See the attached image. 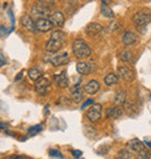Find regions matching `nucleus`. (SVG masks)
Here are the masks:
<instances>
[{
  "instance_id": "1",
  "label": "nucleus",
  "mask_w": 151,
  "mask_h": 159,
  "mask_svg": "<svg viewBox=\"0 0 151 159\" xmlns=\"http://www.w3.org/2000/svg\"><path fill=\"white\" fill-rule=\"evenodd\" d=\"M65 41V34L62 30H55L51 33L50 40L45 44V50L48 52H57L59 49L62 48Z\"/></svg>"
},
{
  "instance_id": "2",
  "label": "nucleus",
  "mask_w": 151,
  "mask_h": 159,
  "mask_svg": "<svg viewBox=\"0 0 151 159\" xmlns=\"http://www.w3.org/2000/svg\"><path fill=\"white\" fill-rule=\"evenodd\" d=\"M72 52L75 55L76 58L78 59H84L91 56V48L89 45L81 39H77L73 41L72 44Z\"/></svg>"
},
{
  "instance_id": "3",
  "label": "nucleus",
  "mask_w": 151,
  "mask_h": 159,
  "mask_svg": "<svg viewBox=\"0 0 151 159\" xmlns=\"http://www.w3.org/2000/svg\"><path fill=\"white\" fill-rule=\"evenodd\" d=\"M102 114V106L100 103H93L91 108L87 111V119L89 120V122L95 123L99 120L101 119Z\"/></svg>"
},
{
  "instance_id": "4",
  "label": "nucleus",
  "mask_w": 151,
  "mask_h": 159,
  "mask_svg": "<svg viewBox=\"0 0 151 159\" xmlns=\"http://www.w3.org/2000/svg\"><path fill=\"white\" fill-rule=\"evenodd\" d=\"M44 62L53 64V66H62V65H66L70 62L69 59V55L66 52L63 55H57V56H50V57H45Z\"/></svg>"
},
{
  "instance_id": "5",
  "label": "nucleus",
  "mask_w": 151,
  "mask_h": 159,
  "mask_svg": "<svg viewBox=\"0 0 151 159\" xmlns=\"http://www.w3.org/2000/svg\"><path fill=\"white\" fill-rule=\"evenodd\" d=\"M151 21V15L147 12H137L136 14H134L133 16V22L135 23V26L137 27H144L147 26L148 23Z\"/></svg>"
},
{
  "instance_id": "6",
  "label": "nucleus",
  "mask_w": 151,
  "mask_h": 159,
  "mask_svg": "<svg viewBox=\"0 0 151 159\" xmlns=\"http://www.w3.org/2000/svg\"><path fill=\"white\" fill-rule=\"evenodd\" d=\"M50 89V80L47 79V78H41L36 81L35 84V91L36 93L41 95V97H44L48 94Z\"/></svg>"
},
{
  "instance_id": "7",
  "label": "nucleus",
  "mask_w": 151,
  "mask_h": 159,
  "mask_svg": "<svg viewBox=\"0 0 151 159\" xmlns=\"http://www.w3.org/2000/svg\"><path fill=\"white\" fill-rule=\"evenodd\" d=\"M50 8H47L44 6H42V5H37L35 7H33L31 8V12H30V16L33 19H42V18H47V16H49L50 14Z\"/></svg>"
},
{
  "instance_id": "8",
  "label": "nucleus",
  "mask_w": 151,
  "mask_h": 159,
  "mask_svg": "<svg viewBox=\"0 0 151 159\" xmlns=\"http://www.w3.org/2000/svg\"><path fill=\"white\" fill-rule=\"evenodd\" d=\"M85 31L89 36H92V37H97V36L101 35L103 33V27L100 25V23L97 22H91L89 23L86 28H85Z\"/></svg>"
},
{
  "instance_id": "9",
  "label": "nucleus",
  "mask_w": 151,
  "mask_h": 159,
  "mask_svg": "<svg viewBox=\"0 0 151 159\" xmlns=\"http://www.w3.org/2000/svg\"><path fill=\"white\" fill-rule=\"evenodd\" d=\"M117 75H119V78L123 79L125 81H133L134 77H135L134 71L127 65L117 67Z\"/></svg>"
},
{
  "instance_id": "10",
  "label": "nucleus",
  "mask_w": 151,
  "mask_h": 159,
  "mask_svg": "<svg viewBox=\"0 0 151 159\" xmlns=\"http://www.w3.org/2000/svg\"><path fill=\"white\" fill-rule=\"evenodd\" d=\"M35 23H36V29H37V31H41V33H47V31L51 30V28L53 26V23H51V21L47 18L37 19L35 21Z\"/></svg>"
},
{
  "instance_id": "11",
  "label": "nucleus",
  "mask_w": 151,
  "mask_h": 159,
  "mask_svg": "<svg viewBox=\"0 0 151 159\" xmlns=\"http://www.w3.org/2000/svg\"><path fill=\"white\" fill-rule=\"evenodd\" d=\"M49 20L51 21L53 26L56 27H62L65 22V16H64V14L62 12H59V11H56V12H53L49 15Z\"/></svg>"
},
{
  "instance_id": "12",
  "label": "nucleus",
  "mask_w": 151,
  "mask_h": 159,
  "mask_svg": "<svg viewBox=\"0 0 151 159\" xmlns=\"http://www.w3.org/2000/svg\"><path fill=\"white\" fill-rule=\"evenodd\" d=\"M21 25L28 31H31V33H36L37 31V29H36V23L30 15H22L21 16Z\"/></svg>"
},
{
  "instance_id": "13",
  "label": "nucleus",
  "mask_w": 151,
  "mask_h": 159,
  "mask_svg": "<svg viewBox=\"0 0 151 159\" xmlns=\"http://www.w3.org/2000/svg\"><path fill=\"white\" fill-rule=\"evenodd\" d=\"M53 81H55V84L57 85L58 87H61V89H65V87H67V86H69V79H67L66 72L63 71V72H61V73L55 75V77H53Z\"/></svg>"
},
{
  "instance_id": "14",
  "label": "nucleus",
  "mask_w": 151,
  "mask_h": 159,
  "mask_svg": "<svg viewBox=\"0 0 151 159\" xmlns=\"http://www.w3.org/2000/svg\"><path fill=\"white\" fill-rule=\"evenodd\" d=\"M83 89H84V93H86V94L93 95V94H95L100 89V84L97 80H89L87 84L84 85Z\"/></svg>"
},
{
  "instance_id": "15",
  "label": "nucleus",
  "mask_w": 151,
  "mask_h": 159,
  "mask_svg": "<svg viewBox=\"0 0 151 159\" xmlns=\"http://www.w3.org/2000/svg\"><path fill=\"white\" fill-rule=\"evenodd\" d=\"M123 114V111L120 106H115V107H111L106 111V116L108 119H119L121 117Z\"/></svg>"
},
{
  "instance_id": "16",
  "label": "nucleus",
  "mask_w": 151,
  "mask_h": 159,
  "mask_svg": "<svg viewBox=\"0 0 151 159\" xmlns=\"http://www.w3.org/2000/svg\"><path fill=\"white\" fill-rule=\"evenodd\" d=\"M83 98H84V89H80L79 87V84H77L72 89V92H71V99L76 103H79L81 100H83Z\"/></svg>"
},
{
  "instance_id": "17",
  "label": "nucleus",
  "mask_w": 151,
  "mask_h": 159,
  "mask_svg": "<svg viewBox=\"0 0 151 159\" xmlns=\"http://www.w3.org/2000/svg\"><path fill=\"white\" fill-rule=\"evenodd\" d=\"M136 41H137V35L134 31H126L122 36V42L125 45H133L134 43H136Z\"/></svg>"
},
{
  "instance_id": "18",
  "label": "nucleus",
  "mask_w": 151,
  "mask_h": 159,
  "mask_svg": "<svg viewBox=\"0 0 151 159\" xmlns=\"http://www.w3.org/2000/svg\"><path fill=\"white\" fill-rule=\"evenodd\" d=\"M127 101V92L123 91V89H119L115 92V95H114V102H115L116 106H123Z\"/></svg>"
},
{
  "instance_id": "19",
  "label": "nucleus",
  "mask_w": 151,
  "mask_h": 159,
  "mask_svg": "<svg viewBox=\"0 0 151 159\" xmlns=\"http://www.w3.org/2000/svg\"><path fill=\"white\" fill-rule=\"evenodd\" d=\"M92 65L89 64V63H85V62H79L77 63V71L78 73L81 75H87L92 72Z\"/></svg>"
},
{
  "instance_id": "20",
  "label": "nucleus",
  "mask_w": 151,
  "mask_h": 159,
  "mask_svg": "<svg viewBox=\"0 0 151 159\" xmlns=\"http://www.w3.org/2000/svg\"><path fill=\"white\" fill-rule=\"evenodd\" d=\"M128 148L131 151H135V152H138L141 151L142 149H144V143L141 142L137 138H134V139H130L128 142Z\"/></svg>"
},
{
  "instance_id": "21",
  "label": "nucleus",
  "mask_w": 151,
  "mask_h": 159,
  "mask_svg": "<svg viewBox=\"0 0 151 159\" xmlns=\"http://www.w3.org/2000/svg\"><path fill=\"white\" fill-rule=\"evenodd\" d=\"M103 83L106 84V86L108 87H112L119 83V75H115V73H108V75L103 78Z\"/></svg>"
},
{
  "instance_id": "22",
  "label": "nucleus",
  "mask_w": 151,
  "mask_h": 159,
  "mask_svg": "<svg viewBox=\"0 0 151 159\" xmlns=\"http://www.w3.org/2000/svg\"><path fill=\"white\" fill-rule=\"evenodd\" d=\"M28 77L33 81H37L42 78V70L40 67H31L30 70L28 71Z\"/></svg>"
},
{
  "instance_id": "23",
  "label": "nucleus",
  "mask_w": 151,
  "mask_h": 159,
  "mask_svg": "<svg viewBox=\"0 0 151 159\" xmlns=\"http://www.w3.org/2000/svg\"><path fill=\"white\" fill-rule=\"evenodd\" d=\"M119 58H120L122 62L125 63H133L134 62V53L129 50H122L120 53H119Z\"/></svg>"
},
{
  "instance_id": "24",
  "label": "nucleus",
  "mask_w": 151,
  "mask_h": 159,
  "mask_svg": "<svg viewBox=\"0 0 151 159\" xmlns=\"http://www.w3.org/2000/svg\"><path fill=\"white\" fill-rule=\"evenodd\" d=\"M121 28H122L121 21L117 20V19H114V20L108 25V27H107V31H108V33H116V31L120 30Z\"/></svg>"
},
{
  "instance_id": "25",
  "label": "nucleus",
  "mask_w": 151,
  "mask_h": 159,
  "mask_svg": "<svg viewBox=\"0 0 151 159\" xmlns=\"http://www.w3.org/2000/svg\"><path fill=\"white\" fill-rule=\"evenodd\" d=\"M100 11H101V14L105 16V18H108V19H114V18H115V14H114V12L112 11V8L108 6V5L102 4Z\"/></svg>"
},
{
  "instance_id": "26",
  "label": "nucleus",
  "mask_w": 151,
  "mask_h": 159,
  "mask_svg": "<svg viewBox=\"0 0 151 159\" xmlns=\"http://www.w3.org/2000/svg\"><path fill=\"white\" fill-rule=\"evenodd\" d=\"M117 156H119V158L120 159H131L134 157L133 155V151L130 150V149H122V150L119 151V153H117Z\"/></svg>"
},
{
  "instance_id": "27",
  "label": "nucleus",
  "mask_w": 151,
  "mask_h": 159,
  "mask_svg": "<svg viewBox=\"0 0 151 159\" xmlns=\"http://www.w3.org/2000/svg\"><path fill=\"white\" fill-rule=\"evenodd\" d=\"M77 7H78V5H77V2H76V0H67L66 1L65 8H66L67 14H72L76 9H77Z\"/></svg>"
},
{
  "instance_id": "28",
  "label": "nucleus",
  "mask_w": 151,
  "mask_h": 159,
  "mask_svg": "<svg viewBox=\"0 0 151 159\" xmlns=\"http://www.w3.org/2000/svg\"><path fill=\"white\" fill-rule=\"evenodd\" d=\"M137 159H151V152L144 148L137 152Z\"/></svg>"
},
{
  "instance_id": "29",
  "label": "nucleus",
  "mask_w": 151,
  "mask_h": 159,
  "mask_svg": "<svg viewBox=\"0 0 151 159\" xmlns=\"http://www.w3.org/2000/svg\"><path fill=\"white\" fill-rule=\"evenodd\" d=\"M42 124H37V125H34V127H31V128H29V130H28V133H29V135H31V136H34V135H36V134L41 133V130H42Z\"/></svg>"
},
{
  "instance_id": "30",
  "label": "nucleus",
  "mask_w": 151,
  "mask_h": 159,
  "mask_svg": "<svg viewBox=\"0 0 151 159\" xmlns=\"http://www.w3.org/2000/svg\"><path fill=\"white\" fill-rule=\"evenodd\" d=\"M49 155L53 157V158H63V155L59 152L58 150H50L49 151Z\"/></svg>"
},
{
  "instance_id": "31",
  "label": "nucleus",
  "mask_w": 151,
  "mask_h": 159,
  "mask_svg": "<svg viewBox=\"0 0 151 159\" xmlns=\"http://www.w3.org/2000/svg\"><path fill=\"white\" fill-rule=\"evenodd\" d=\"M5 159H27L26 156H20V155H13V156H8Z\"/></svg>"
},
{
  "instance_id": "32",
  "label": "nucleus",
  "mask_w": 151,
  "mask_h": 159,
  "mask_svg": "<svg viewBox=\"0 0 151 159\" xmlns=\"http://www.w3.org/2000/svg\"><path fill=\"white\" fill-rule=\"evenodd\" d=\"M93 103H94V100H93V99H89V100H86V102H85L84 105L81 106V109H85V108H86L87 106H92Z\"/></svg>"
},
{
  "instance_id": "33",
  "label": "nucleus",
  "mask_w": 151,
  "mask_h": 159,
  "mask_svg": "<svg viewBox=\"0 0 151 159\" xmlns=\"http://www.w3.org/2000/svg\"><path fill=\"white\" fill-rule=\"evenodd\" d=\"M72 155H73V157H75V158H80V157H81V156H83V152H81V151H78V150H73L72 151Z\"/></svg>"
},
{
  "instance_id": "34",
  "label": "nucleus",
  "mask_w": 151,
  "mask_h": 159,
  "mask_svg": "<svg viewBox=\"0 0 151 159\" xmlns=\"http://www.w3.org/2000/svg\"><path fill=\"white\" fill-rule=\"evenodd\" d=\"M9 127L8 123H6V122H0V129H2V130H6V129Z\"/></svg>"
},
{
  "instance_id": "35",
  "label": "nucleus",
  "mask_w": 151,
  "mask_h": 159,
  "mask_svg": "<svg viewBox=\"0 0 151 159\" xmlns=\"http://www.w3.org/2000/svg\"><path fill=\"white\" fill-rule=\"evenodd\" d=\"M5 63H6V59H5V57L0 53V66H2Z\"/></svg>"
},
{
  "instance_id": "36",
  "label": "nucleus",
  "mask_w": 151,
  "mask_h": 159,
  "mask_svg": "<svg viewBox=\"0 0 151 159\" xmlns=\"http://www.w3.org/2000/svg\"><path fill=\"white\" fill-rule=\"evenodd\" d=\"M21 78H23V71H21L20 73H19L16 77H15V81H19V80L21 79Z\"/></svg>"
},
{
  "instance_id": "37",
  "label": "nucleus",
  "mask_w": 151,
  "mask_h": 159,
  "mask_svg": "<svg viewBox=\"0 0 151 159\" xmlns=\"http://www.w3.org/2000/svg\"><path fill=\"white\" fill-rule=\"evenodd\" d=\"M113 1V0H102V4H105V5H109Z\"/></svg>"
},
{
  "instance_id": "38",
  "label": "nucleus",
  "mask_w": 151,
  "mask_h": 159,
  "mask_svg": "<svg viewBox=\"0 0 151 159\" xmlns=\"http://www.w3.org/2000/svg\"><path fill=\"white\" fill-rule=\"evenodd\" d=\"M144 144H147V145L149 146V148H151V143H150V142H148V141H144Z\"/></svg>"
},
{
  "instance_id": "39",
  "label": "nucleus",
  "mask_w": 151,
  "mask_h": 159,
  "mask_svg": "<svg viewBox=\"0 0 151 159\" xmlns=\"http://www.w3.org/2000/svg\"><path fill=\"white\" fill-rule=\"evenodd\" d=\"M39 1H41V0H39Z\"/></svg>"
}]
</instances>
